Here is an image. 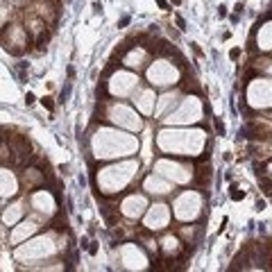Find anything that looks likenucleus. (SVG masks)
Returning <instances> with one entry per match:
<instances>
[{"instance_id":"20e7f679","label":"nucleus","mask_w":272,"mask_h":272,"mask_svg":"<svg viewBox=\"0 0 272 272\" xmlns=\"http://www.w3.org/2000/svg\"><path fill=\"white\" fill-rule=\"evenodd\" d=\"M243 197H245V193H243V190H238L236 186H231V200H234V202H240Z\"/></svg>"},{"instance_id":"f257e3e1","label":"nucleus","mask_w":272,"mask_h":272,"mask_svg":"<svg viewBox=\"0 0 272 272\" xmlns=\"http://www.w3.org/2000/svg\"><path fill=\"white\" fill-rule=\"evenodd\" d=\"M209 179H211V166H204V168H200V170H197V177H195V186L204 188L206 184H209Z\"/></svg>"},{"instance_id":"39448f33","label":"nucleus","mask_w":272,"mask_h":272,"mask_svg":"<svg viewBox=\"0 0 272 272\" xmlns=\"http://www.w3.org/2000/svg\"><path fill=\"white\" fill-rule=\"evenodd\" d=\"M52 227H55L57 231H66V220H63V222H61V218H57L55 222H52Z\"/></svg>"},{"instance_id":"1a4fd4ad","label":"nucleus","mask_w":272,"mask_h":272,"mask_svg":"<svg viewBox=\"0 0 272 272\" xmlns=\"http://www.w3.org/2000/svg\"><path fill=\"white\" fill-rule=\"evenodd\" d=\"M238 57H240V50L234 48V50H231V59H238Z\"/></svg>"},{"instance_id":"f8f14e48","label":"nucleus","mask_w":272,"mask_h":272,"mask_svg":"<svg viewBox=\"0 0 272 272\" xmlns=\"http://www.w3.org/2000/svg\"><path fill=\"white\" fill-rule=\"evenodd\" d=\"M157 5H159L161 9H168V2H166V0H157Z\"/></svg>"},{"instance_id":"9d476101","label":"nucleus","mask_w":272,"mask_h":272,"mask_svg":"<svg viewBox=\"0 0 272 272\" xmlns=\"http://www.w3.org/2000/svg\"><path fill=\"white\" fill-rule=\"evenodd\" d=\"M25 102H27V105H32V102H34V93H27L25 95Z\"/></svg>"},{"instance_id":"9b49d317","label":"nucleus","mask_w":272,"mask_h":272,"mask_svg":"<svg viewBox=\"0 0 272 272\" xmlns=\"http://www.w3.org/2000/svg\"><path fill=\"white\" fill-rule=\"evenodd\" d=\"M177 25L182 27V30H184V27H186V23H184V18H182V16H177Z\"/></svg>"},{"instance_id":"ddd939ff","label":"nucleus","mask_w":272,"mask_h":272,"mask_svg":"<svg viewBox=\"0 0 272 272\" xmlns=\"http://www.w3.org/2000/svg\"><path fill=\"white\" fill-rule=\"evenodd\" d=\"M170 2H175V5H179V2H182V0H170Z\"/></svg>"},{"instance_id":"f03ea898","label":"nucleus","mask_w":272,"mask_h":272,"mask_svg":"<svg viewBox=\"0 0 272 272\" xmlns=\"http://www.w3.org/2000/svg\"><path fill=\"white\" fill-rule=\"evenodd\" d=\"M184 91H193V93H200V89H197V84H195V79L193 77H184Z\"/></svg>"},{"instance_id":"7ed1b4c3","label":"nucleus","mask_w":272,"mask_h":272,"mask_svg":"<svg viewBox=\"0 0 272 272\" xmlns=\"http://www.w3.org/2000/svg\"><path fill=\"white\" fill-rule=\"evenodd\" d=\"M48 39H50V32H41L39 34V39H36V48H45V43H48Z\"/></svg>"},{"instance_id":"6e6552de","label":"nucleus","mask_w":272,"mask_h":272,"mask_svg":"<svg viewBox=\"0 0 272 272\" xmlns=\"http://www.w3.org/2000/svg\"><path fill=\"white\" fill-rule=\"evenodd\" d=\"M98 252V243H89V254H95Z\"/></svg>"},{"instance_id":"423d86ee","label":"nucleus","mask_w":272,"mask_h":272,"mask_svg":"<svg viewBox=\"0 0 272 272\" xmlns=\"http://www.w3.org/2000/svg\"><path fill=\"white\" fill-rule=\"evenodd\" d=\"M41 105H43L45 109H52V107H55V105H52V98H48V95H45L43 100H41Z\"/></svg>"},{"instance_id":"0eeeda50","label":"nucleus","mask_w":272,"mask_h":272,"mask_svg":"<svg viewBox=\"0 0 272 272\" xmlns=\"http://www.w3.org/2000/svg\"><path fill=\"white\" fill-rule=\"evenodd\" d=\"M216 129H218V134H220V136L224 134V125H222V120H218V118H216Z\"/></svg>"}]
</instances>
